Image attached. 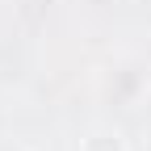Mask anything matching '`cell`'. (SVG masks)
Segmentation results:
<instances>
[{"instance_id":"cell-1","label":"cell","mask_w":151,"mask_h":151,"mask_svg":"<svg viewBox=\"0 0 151 151\" xmlns=\"http://www.w3.org/2000/svg\"><path fill=\"white\" fill-rule=\"evenodd\" d=\"M80 151H130V143H126V134H122L118 126L101 122V126H88V130H84Z\"/></svg>"}]
</instances>
